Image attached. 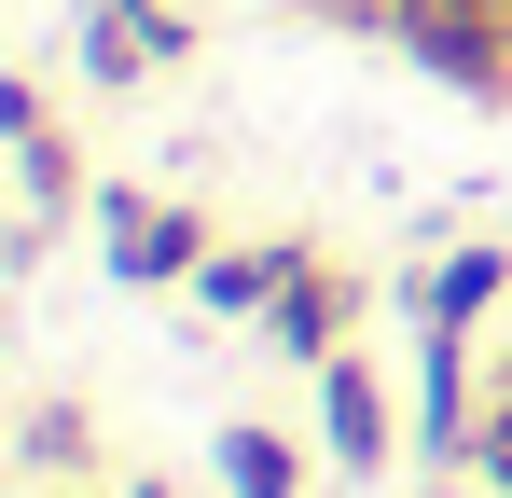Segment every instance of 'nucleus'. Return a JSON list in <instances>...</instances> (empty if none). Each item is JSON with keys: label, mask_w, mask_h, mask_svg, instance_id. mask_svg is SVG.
<instances>
[{"label": "nucleus", "mask_w": 512, "mask_h": 498, "mask_svg": "<svg viewBox=\"0 0 512 498\" xmlns=\"http://www.w3.org/2000/svg\"><path fill=\"white\" fill-rule=\"evenodd\" d=\"M208 471H222V498H305V485H319V457H305L291 429H263V415H222Z\"/></svg>", "instance_id": "nucleus-7"}, {"label": "nucleus", "mask_w": 512, "mask_h": 498, "mask_svg": "<svg viewBox=\"0 0 512 498\" xmlns=\"http://www.w3.org/2000/svg\"><path fill=\"white\" fill-rule=\"evenodd\" d=\"M471 485L512 498V388H485V429H471Z\"/></svg>", "instance_id": "nucleus-9"}, {"label": "nucleus", "mask_w": 512, "mask_h": 498, "mask_svg": "<svg viewBox=\"0 0 512 498\" xmlns=\"http://www.w3.org/2000/svg\"><path fill=\"white\" fill-rule=\"evenodd\" d=\"M42 498H70V485H42Z\"/></svg>", "instance_id": "nucleus-14"}, {"label": "nucleus", "mask_w": 512, "mask_h": 498, "mask_svg": "<svg viewBox=\"0 0 512 498\" xmlns=\"http://www.w3.org/2000/svg\"><path fill=\"white\" fill-rule=\"evenodd\" d=\"M346 319H360V277H346V263H305V277L263 305V346H277L291 374H319V360H346V346H360Z\"/></svg>", "instance_id": "nucleus-4"}, {"label": "nucleus", "mask_w": 512, "mask_h": 498, "mask_svg": "<svg viewBox=\"0 0 512 498\" xmlns=\"http://www.w3.org/2000/svg\"><path fill=\"white\" fill-rule=\"evenodd\" d=\"M485 319H512V249L499 236H457L416 277V332H485Z\"/></svg>", "instance_id": "nucleus-5"}, {"label": "nucleus", "mask_w": 512, "mask_h": 498, "mask_svg": "<svg viewBox=\"0 0 512 498\" xmlns=\"http://www.w3.org/2000/svg\"><path fill=\"white\" fill-rule=\"evenodd\" d=\"M485 388H512V319H499V332H485Z\"/></svg>", "instance_id": "nucleus-10"}, {"label": "nucleus", "mask_w": 512, "mask_h": 498, "mask_svg": "<svg viewBox=\"0 0 512 498\" xmlns=\"http://www.w3.org/2000/svg\"><path fill=\"white\" fill-rule=\"evenodd\" d=\"M0 125H14V194H28V236H14V263L70 222V194H84V166H70V139H56V111H42V83H14L0 97Z\"/></svg>", "instance_id": "nucleus-3"}, {"label": "nucleus", "mask_w": 512, "mask_h": 498, "mask_svg": "<svg viewBox=\"0 0 512 498\" xmlns=\"http://www.w3.org/2000/svg\"><path fill=\"white\" fill-rule=\"evenodd\" d=\"M84 457H97V443H84V402H42V415H28V471H42V485H70Z\"/></svg>", "instance_id": "nucleus-8"}, {"label": "nucleus", "mask_w": 512, "mask_h": 498, "mask_svg": "<svg viewBox=\"0 0 512 498\" xmlns=\"http://www.w3.org/2000/svg\"><path fill=\"white\" fill-rule=\"evenodd\" d=\"M97 249H111V277L125 291H194V263H208V208H180V194H139V180H97Z\"/></svg>", "instance_id": "nucleus-1"}, {"label": "nucleus", "mask_w": 512, "mask_h": 498, "mask_svg": "<svg viewBox=\"0 0 512 498\" xmlns=\"http://www.w3.org/2000/svg\"><path fill=\"white\" fill-rule=\"evenodd\" d=\"M111 498H180V485H167V471H125V485H111Z\"/></svg>", "instance_id": "nucleus-11"}, {"label": "nucleus", "mask_w": 512, "mask_h": 498, "mask_svg": "<svg viewBox=\"0 0 512 498\" xmlns=\"http://www.w3.org/2000/svg\"><path fill=\"white\" fill-rule=\"evenodd\" d=\"M305 388H319V457H333V485H374V471H388V457L416 443V415L388 402L374 346H346V360H319Z\"/></svg>", "instance_id": "nucleus-2"}, {"label": "nucleus", "mask_w": 512, "mask_h": 498, "mask_svg": "<svg viewBox=\"0 0 512 498\" xmlns=\"http://www.w3.org/2000/svg\"><path fill=\"white\" fill-rule=\"evenodd\" d=\"M429 498H485V485H429Z\"/></svg>", "instance_id": "nucleus-12"}, {"label": "nucleus", "mask_w": 512, "mask_h": 498, "mask_svg": "<svg viewBox=\"0 0 512 498\" xmlns=\"http://www.w3.org/2000/svg\"><path fill=\"white\" fill-rule=\"evenodd\" d=\"M333 14H374V0H333Z\"/></svg>", "instance_id": "nucleus-13"}, {"label": "nucleus", "mask_w": 512, "mask_h": 498, "mask_svg": "<svg viewBox=\"0 0 512 498\" xmlns=\"http://www.w3.org/2000/svg\"><path fill=\"white\" fill-rule=\"evenodd\" d=\"M305 263H319L305 236H250V249H208V263H194V305H208V319H263V305H277V291H291Z\"/></svg>", "instance_id": "nucleus-6"}]
</instances>
